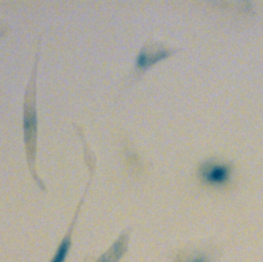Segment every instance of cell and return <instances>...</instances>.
Wrapping results in <instances>:
<instances>
[{"mask_svg":"<svg viewBox=\"0 0 263 262\" xmlns=\"http://www.w3.org/2000/svg\"><path fill=\"white\" fill-rule=\"evenodd\" d=\"M39 59V50L36 53L35 63L32 69L31 77L25 92L24 111H23V133L24 144L27 156V162L30 173L40 187L45 190V186L36 173V150H37V111H36V70Z\"/></svg>","mask_w":263,"mask_h":262,"instance_id":"obj_1","label":"cell"},{"mask_svg":"<svg viewBox=\"0 0 263 262\" xmlns=\"http://www.w3.org/2000/svg\"><path fill=\"white\" fill-rule=\"evenodd\" d=\"M198 177L206 186L214 188L223 187L230 181L231 165L226 162L209 159L200 164Z\"/></svg>","mask_w":263,"mask_h":262,"instance_id":"obj_2","label":"cell"},{"mask_svg":"<svg viewBox=\"0 0 263 262\" xmlns=\"http://www.w3.org/2000/svg\"><path fill=\"white\" fill-rule=\"evenodd\" d=\"M176 50L167 49L165 47L161 46H155V45H145L140 52L138 53L136 61H135V75H141L144 74L148 69H150L152 66L157 64L158 62L167 59L173 53H175Z\"/></svg>","mask_w":263,"mask_h":262,"instance_id":"obj_3","label":"cell"},{"mask_svg":"<svg viewBox=\"0 0 263 262\" xmlns=\"http://www.w3.org/2000/svg\"><path fill=\"white\" fill-rule=\"evenodd\" d=\"M220 253L217 248L188 247L174 251L170 258L172 262H218Z\"/></svg>","mask_w":263,"mask_h":262,"instance_id":"obj_4","label":"cell"},{"mask_svg":"<svg viewBox=\"0 0 263 262\" xmlns=\"http://www.w3.org/2000/svg\"><path fill=\"white\" fill-rule=\"evenodd\" d=\"M92 171H93V167L90 169V178H89V181L86 185V188H85V191L81 197V199L79 200L78 204H77V208H76V211H75V214L73 216V219L63 237V239L61 240V242L59 244V246L57 247V250L52 256V258L50 259L49 262H66V259L69 255V252H70V249H71V246H72V234H73V231H74V228H75V225H76V222H77V218H78V215H79V212H80V209L82 207V203L84 201V198L86 196V193L88 191V188H89V185H90V182H91V177H92Z\"/></svg>","mask_w":263,"mask_h":262,"instance_id":"obj_5","label":"cell"},{"mask_svg":"<svg viewBox=\"0 0 263 262\" xmlns=\"http://www.w3.org/2000/svg\"><path fill=\"white\" fill-rule=\"evenodd\" d=\"M129 238L130 228L123 229L108 250L91 262H119L128 251Z\"/></svg>","mask_w":263,"mask_h":262,"instance_id":"obj_6","label":"cell"},{"mask_svg":"<svg viewBox=\"0 0 263 262\" xmlns=\"http://www.w3.org/2000/svg\"><path fill=\"white\" fill-rule=\"evenodd\" d=\"M1 35H2V30L0 29V36H1Z\"/></svg>","mask_w":263,"mask_h":262,"instance_id":"obj_7","label":"cell"}]
</instances>
